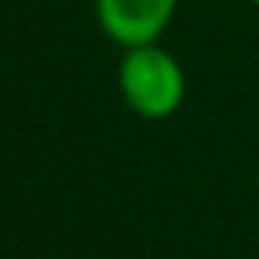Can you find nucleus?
<instances>
[{"label":"nucleus","mask_w":259,"mask_h":259,"mask_svg":"<svg viewBox=\"0 0 259 259\" xmlns=\"http://www.w3.org/2000/svg\"><path fill=\"white\" fill-rule=\"evenodd\" d=\"M120 90L126 107L143 120H166L186 97V76L176 57L163 47H130L120 63Z\"/></svg>","instance_id":"f257e3e1"},{"label":"nucleus","mask_w":259,"mask_h":259,"mask_svg":"<svg viewBox=\"0 0 259 259\" xmlns=\"http://www.w3.org/2000/svg\"><path fill=\"white\" fill-rule=\"evenodd\" d=\"M180 0H97V20L120 47L156 44L169 27Z\"/></svg>","instance_id":"f03ea898"},{"label":"nucleus","mask_w":259,"mask_h":259,"mask_svg":"<svg viewBox=\"0 0 259 259\" xmlns=\"http://www.w3.org/2000/svg\"><path fill=\"white\" fill-rule=\"evenodd\" d=\"M249 4H256V7H259V0H249Z\"/></svg>","instance_id":"7ed1b4c3"}]
</instances>
